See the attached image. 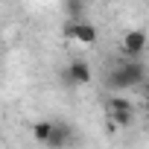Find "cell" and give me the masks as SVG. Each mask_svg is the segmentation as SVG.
Here are the masks:
<instances>
[{"label": "cell", "instance_id": "5", "mask_svg": "<svg viewBox=\"0 0 149 149\" xmlns=\"http://www.w3.org/2000/svg\"><path fill=\"white\" fill-rule=\"evenodd\" d=\"M61 79H64V85H88L91 82V67H88V61H70L67 64V70L61 73Z\"/></svg>", "mask_w": 149, "mask_h": 149}, {"label": "cell", "instance_id": "7", "mask_svg": "<svg viewBox=\"0 0 149 149\" xmlns=\"http://www.w3.org/2000/svg\"><path fill=\"white\" fill-rule=\"evenodd\" d=\"M50 126H53L50 120H38V123L32 126V134H35V140H38V143H44V140H47V134H50Z\"/></svg>", "mask_w": 149, "mask_h": 149}, {"label": "cell", "instance_id": "1", "mask_svg": "<svg viewBox=\"0 0 149 149\" xmlns=\"http://www.w3.org/2000/svg\"><path fill=\"white\" fill-rule=\"evenodd\" d=\"M143 79H146V67H143V61H140V58H126L123 64H117V67L108 73L105 85H108L111 91H129V88L143 85Z\"/></svg>", "mask_w": 149, "mask_h": 149}, {"label": "cell", "instance_id": "2", "mask_svg": "<svg viewBox=\"0 0 149 149\" xmlns=\"http://www.w3.org/2000/svg\"><path fill=\"white\" fill-rule=\"evenodd\" d=\"M105 111H108V120L117 126H132V120H134V105L126 97H111L105 102Z\"/></svg>", "mask_w": 149, "mask_h": 149}, {"label": "cell", "instance_id": "4", "mask_svg": "<svg viewBox=\"0 0 149 149\" xmlns=\"http://www.w3.org/2000/svg\"><path fill=\"white\" fill-rule=\"evenodd\" d=\"M44 143L53 146V149L70 146V143H76V132H73V126H67V123H53V126H50V134H47Z\"/></svg>", "mask_w": 149, "mask_h": 149}, {"label": "cell", "instance_id": "6", "mask_svg": "<svg viewBox=\"0 0 149 149\" xmlns=\"http://www.w3.org/2000/svg\"><path fill=\"white\" fill-rule=\"evenodd\" d=\"M143 50H146V32H143V29H132V32H126V41H123V53H126V58H140Z\"/></svg>", "mask_w": 149, "mask_h": 149}, {"label": "cell", "instance_id": "3", "mask_svg": "<svg viewBox=\"0 0 149 149\" xmlns=\"http://www.w3.org/2000/svg\"><path fill=\"white\" fill-rule=\"evenodd\" d=\"M64 35L73 38V41H82V44H94V41H97V29H94L88 21H82V18L67 21V24H64Z\"/></svg>", "mask_w": 149, "mask_h": 149}]
</instances>
